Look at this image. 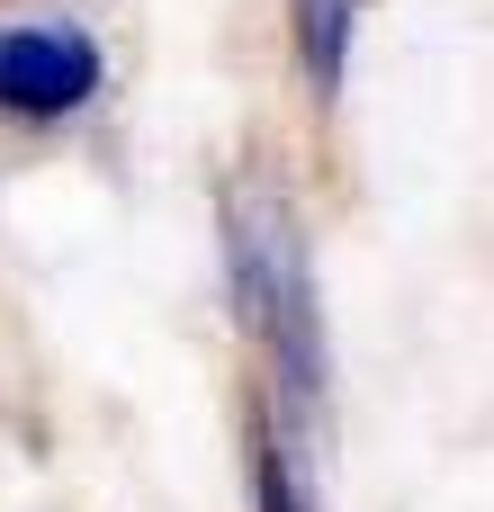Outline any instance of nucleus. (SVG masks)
Wrapping results in <instances>:
<instances>
[{"label": "nucleus", "mask_w": 494, "mask_h": 512, "mask_svg": "<svg viewBox=\"0 0 494 512\" xmlns=\"http://www.w3.org/2000/svg\"><path fill=\"white\" fill-rule=\"evenodd\" d=\"M108 90V45L63 18V9H18L0 18V117L18 126H63Z\"/></svg>", "instance_id": "obj_2"}, {"label": "nucleus", "mask_w": 494, "mask_h": 512, "mask_svg": "<svg viewBox=\"0 0 494 512\" xmlns=\"http://www.w3.org/2000/svg\"><path fill=\"white\" fill-rule=\"evenodd\" d=\"M360 9H369V0H288V18H297V72H306V90H315V99H342Z\"/></svg>", "instance_id": "obj_3"}, {"label": "nucleus", "mask_w": 494, "mask_h": 512, "mask_svg": "<svg viewBox=\"0 0 494 512\" xmlns=\"http://www.w3.org/2000/svg\"><path fill=\"white\" fill-rule=\"evenodd\" d=\"M252 495H261V512H315L306 495H297V477H288L279 441H261V459H252Z\"/></svg>", "instance_id": "obj_4"}, {"label": "nucleus", "mask_w": 494, "mask_h": 512, "mask_svg": "<svg viewBox=\"0 0 494 512\" xmlns=\"http://www.w3.org/2000/svg\"><path fill=\"white\" fill-rule=\"evenodd\" d=\"M225 279H234V315L261 333L288 414H324L333 387V351H324V288L306 261V225L270 180H243L225 198Z\"/></svg>", "instance_id": "obj_1"}]
</instances>
